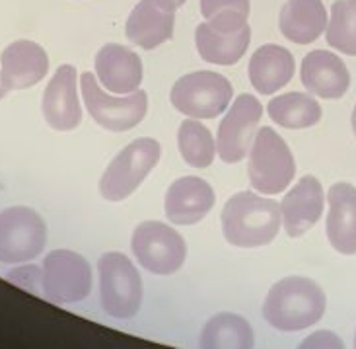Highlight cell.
<instances>
[{
    "label": "cell",
    "instance_id": "obj_1",
    "mask_svg": "<svg viewBox=\"0 0 356 349\" xmlns=\"http://www.w3.org/2000/svg\"><path fill=\"white\" fill-rule=\"evenodd\" d=\"M327 299L318 283L308 277H284L270 287L263 302V316L275 330L300 332L325 314Z\"/></svg>",
    "mask_w": 356,
    "mask_h": 349
},
{
    "label": "cell",
    "instance_id": "obj_2",
    "mask_svg": "<svg viewBox=\"0 0 356 349\" xmlns=\"http://www.w3.org/2000/svg\"><path fill=\"white\" fill-rule=\"evenodd\" d=\"M282 211L275 199L240 192L230 197L222 209V233L232 246L257 248L270 244L280 228Z\"/></svg>",
    "mask_w": 356,
    "mask_h": 349
},
{
    "label": "cell",
    "instance_id": "obj_3",
    "mask_svg": "<svg viewBox=\"0 0 356 349\" xmlns=\"http://www.w3.org/2000/svg\"><path fill=\"white\" fill-rule=\"evenodd\" d=\"M99 301L115 320L133 318L143 302V279L133 262L121 252H107L97 260Z\"/></svg>",
    "mask_w": 356,
    "mask_h": 349
},
{
    "label": "cell",
    "instance_id": "obj_4",
    "mask_svg": "<svg viewBox=\"0 0 356 349\" xmlns=\"http://www.w3.org/2000/svg\"><path fill=\"white\" fill-rule=\"evenodd\" d=\"M251 185L263 195L282 194L296 174V162L284 139L270 127H261L250 150Z\"/></svg>",
    "mask_w": 356,
    "mask_h": 349
},
{
    "label": "cell",
    "instance_id": "obj_5",
    "mask_svg": "<svg viewBox=\"0 0 356 349\" xmlns=\"http://www.w3.org/2000/svg\"><path fill=\"white\" fill-rule=\"evenodd\" d=\"M160 143L150 137L136 139L109 162L99 180V194L107 201H123L135 194L160 160Z\"/></svg>",
    "mask_w": 356,
    "mask_h": 349
},
{
    "label": "cell",
    "instance_id": "obj_6",
    "mask_svg": "<svg viewBox=\"0 0 356 349\" xmlns=\"http://www.w3.org/2000/svg\"><path fill=\"white\" fill-rule=\"evenodd\" d=\"M234 88L218 72L197 70L181 77L172 88L170 100L183 116L193 119H214L230 104Z\"/></svg>",
    "mask_w": 356,
    "mask_h": 349
},
{
    "label": "cell",
    "instance_id": "obj_7",
    "mask_svg": "<svg viewBox=\"0 0 356 349\" xmlns=\"http://www.w3.org/2000/svg\"><path fill=\"white\" fill-rule=\"evenodd\" d=\"M80 88L88 114L97 125L113 133H123L136 127L148 111V96L145 90H135L127 96L106 94L92 72H82Z\"/></svg>",
    "mask_w": 356,
    "mask_h": 349
},
{
    "label": "cell",
    "instance_id": "obj_8",
    "mask_svg": "<svg viewBox=\"0 0 356 349\" xmlns=\"http://www.w3.org/2000/svg\"><path fill=\"white\" fill-rule=\"evenodd\" d=\"M43 297L57 304H72L86 299L92 291V267L72 250H53L43 260L41 270Z\"/></svg>",
    "mask_w": 356,
    "mask_h": 349
},
{
    "label": "cell",
    "instance_id": "obj_9",
    "mask_svg": "<svg viewBox=\"0 0 356 349\" xmlns=\"http://www.w3.org/2000/svg\"><path fill=\"white\" fill-rule=\"evenodd\" d=\"M47 244V224L29 207H8L0 213V263L35 260Z\"/></svg>",
    "mask_w": 356,
    "mask_h": 349
},
{
    "label": "cell",
    "instance_id": "obj_10",
    "mask_svg": "<svg viewBox=\"0 0 356 349\" xmlns=\"http://www.w3.org/2000/svg\"><path fill=\"white\" fill-rule=\"evenodd\" d=\"M131 248L138 263L156 275L179 272L187 256L181 234L160 221H145L138 224L133 233Z\"/></svg>",
    "mask_w": 356,
    "mask_h": 349
},
{
    "label": "cell",
    "instance_id": "obj_11",
    "mask_svg": "<svg viewBox=\"0 0 356 349\" xmlns=\"http://www.w3.org/2000/svg\"><path fill=\"white\" fill-rule=\"evenodd\" d=\"M263 106L255 96L241 94L232 104L230 111L220 121L216 137V153L224 162L236 164L245 158L257 135Z\"/></svg>",
    "mask_w": 356,
    "mask_h": 349
},
{
    "label": "cell",
    "instance_id": "obj_12",
    "mask_svg": "<svg viewBox=\"0 0 356 349\" xmlns=\"http://www.w3.org/2000/svg\"><path fill=\"white\" fill-rule=\"evenodd\" d=\"M175 10L174 0H140L127 18V39L146 51L160 47L174 36Z\"/></svg>",
    "mask_w": 356,
    "mask_h": 349
},
{
    "label": "cell",
    "instance_id": "obj_13",
    "mask_svg": "<svg viewBox=\"0 0 356 349\" xmlns=\"http://www.w3.org/2000/svg\"><path fill=\"white\" fill-rule=\"evenodd\" d=\"M43 117L55 131H72L82 121V106L78 100L76 68L72 65H60L49 80L43 102Z\"/></svg>",
    "mask_w": 356,
    "mask_h": 349
},
{
    "label": "cell",
    "instance_id": "obj_14",
    "mask_svg": "<svg viewBox=\"0 0 356 349\" xmlns=\"http://www.w3.org/2000/svg\"><path fill=\"white\" fill-rule=\"evenodd\" d=\"M0 67V84L6 92L26 90L45 78L49 72V57L39 43L19 39L2 51Z\"/></svg>",
    "mask_w": 356,
    "mask_h": 349
},
{
    "label": "cell",
    "instance_id": "obj_15",
    "mask_svg": "<svg viewBox=\"0 0 356 349\" xmlns=\"http://www.w3.org/2000/svg\"><path fill=\"white\" fill-rule=\"evenodd\" d=\"M216 203L209 182L195 176L175 180L165 194V217L174 224H195L202 221Z\"/></svg>",
    "mask_w": 356,
    "mask_h": 349
},
{
    "label": "cell",
    "instance_id": "obj_16",
    "mask_svg": "<svg viewBox=\"0 0 356 349\" xmlns=\"http://www.w3.org/2000/svg\"><path fill=\"white\" fill-rule=\"evenodd\" d=\"M323 203H325V195L318 178L304 176L298 184L282 197V203H280L284 231L290 238H298L302 234H306L318 223L323 213Z\"/></svg>",
    "mask_w": 356,
    "mask_h": 349
},
{
    "label": "cell",
    "instance_id": "obj_17",
    "mask_svg": "<svg viewBox=\"0 0 356 349\" xmlns=\"http://www.w3.org/2000/svg\"><path fill=\"white\" fill-rule=\"evenodd\" d=\"M302 84L304 88L325 100H339L347 94L350 75L343 59L331 51H312L302 61Z\"/></svg>",
    "mask_w": 356,
    "mask_h": 349
},
{
    "label": "cell",
    "instance_id": "obj_18",
    "mask_svg": "<svg viewBox=\"0 0 356 349\" xmlns=\"http://www.w3.org/2000/svg\"><path fill=\"white\" fill-rule=\"evenodd\" d=\"M96 72L102 84L113 94H131L143 82V61L133 49L107 43L97 51Z\"/></svg>",
    "mask_w": 356,
    "mask_h": 349
},
{
    "label": "cell",
    "instance_id": "obj_19",
    "mask_svg": "<svg viewBox=\"0 0 356 349\" xmlns=\"http://www.w3.org/2000/svg\"><path fill=\"white\" fill-rule=\"evenodd\" d=\"M329 244L345 256L356 254V187L347 182L331 185L327 194Z\"/></svg>",
    "mask_w": 356,
    "mask_h": 349
},
{
    "label": "cell",
    "instance_id": "obj_20",
    "mask_svg": "<svg viewBox=\"0 0 356 349\" xmlns=\"http://www.w3.org/2000/svg\"><path fill=\"white\" fill-rule=\"evenodd\" d=\"M296 70V63L289 49L269 43L259 47L250 61V80L253 88L263 94L270 96L280 88L289 84Z\"/></svg>",
    "mask_w": 356,
    "mask_h": 349
},
{
    "label": "cell",
    "instance_id": "obj_21",
    "mask_svg": "<svg viewBox=\"0 0 356 349\" xmlns=\"http://www.w3.org/2000/svg\"><path fill=\"white\" fill-rule=\"evenodd\" d=\"M280 33L298 45H308L327 28V10L321 0H286L279 16Z\"/></svg>",
    "mask_w": 356,
    "mask_h": 349
},
{
    "label": "cell",
    "instance_id": "obj_22",
    "mask_svg": "<svg viewBox=\"0 0 356 349\" xmlns=\"http://www.w3.org/2000/svg\"><path fill=\"white\" fill-rule=\"evenodd\" d=\"M251 29L245 24L243 28L234 31V33H222L212 29L207 22L197 26L195 31V41H197V51L207 63L212 65H222L230 67L236 65L250 47Z\"/></svg>",
    "mask_w": 356,
    "mask_h": 349
},
{
    "label": "cell",
    "instance_id": "obj_23",
    "mask_svg": "<svg viewBox=\"0 0 356 349\" xmlns=\"http://www.w3.org/2000/svg\"><path fill=\"white\" fill-rule=\"evenodd\" d=\"M253 328L243 316L220 312L204 324L199 346L207 349H250L253 348Z\"/></svg>",
    "mask_w": 356,
    "mask_h": 349
},
{
    "label": "cell",
    "instance_id": "obj_24",
    "mask_svg": "<svg viewBox=\"0 0 356 349\" xmlns=\"http://www.w3.org/2000/svg\"><path fill=\"white\" fill-rule=\"evenodd\" d=\"M270 119L286 129H306L318 125L321 119V106L308 94L289 92L282 96L273 98L269 102Z\"/></svg>",
    "mask_w": 356,
    "mask_h": 349
},
{
    "label": "cell",
    "instance_id": "obj_25",
    "mask_svg": "<svg viewBox=\"0 0 356 349\" xmlns=\"http://www.w3.org/2000/svg\"><path fill=\"white\" fill-rule=\"evenodd\" d=\"M177 145L183 160L193 168H207L216 155L212 133L197 119H185L177 131Z\"/></svg>",
    "mask_w": 356,
    "mask_h": 349
},
{
    "label": "cell",
    "instance_id": "obj_26",
    "mask_svg": "<svg viewBox=\"0 0 356 349\" xmlns=\"http://www.w3.org/2000/svg\"><path fill=\"white\" fill-rule=\"evenodd\" d=\"M325 39L333 49L356 57V0L333 2Z\"/></svg>",
    "mask_w": 356,
    "mask_h": 349
},
{
    "label": "cell",
    "instance_id": "obj_27",
    "mask_svg": "<svg viewBox=\"0 0 356 349\" xmlns=\"http://www.w3.org/2000/svg\"><path fill=\"white\" fill-rule=\"evenodd\" d=\"M207 24L222 33H234L248 24L250 0H201Z\"/></svg>",
    "mask_w": 356,
    "mask_h": 349
},
{
    "label": "cell",
    "instance_id": "obj_28",
    "mask_svg": "<svg viewBox=\"0 0 356 349\" xmlns=\"http://www.w3.org/2000/svg\"><path fill=\"white\" fill-rule=\"evenodd\" d=\"M8 279L18 283L22 287H26L29 291H35V283H41V272L35 265H29V267H22V270H16V272H10Z\"/></svg>",
    "mask_w": 356,
    "mask_h": 349
},
{
    "label": "cell",
    "instance_id": "obj_29",
    "mask_svg": "<svg viewBox=\"0 0 356 349\" xmlns=\"http://www.w3.org/2000/svg\"><path fill=\"white\" fill-rule=\"evenodd\" d=\"M302 348H343V341L331 332H318L312 334L306 341H302Z\"/></svg>",
    "mask_w": 356,
    "mask_h": 349
},
{
    "label": "cell",
    "instance_id": "obj_30",
    "mask_svg": "<svg viewBox=\"0 0 356 349\" xmlns=\"http://www.w3.org/2000/svg\"><path fill=\"white\" fill-rule=\"evenodd\" d=\"M353 131H355V135H356V106H355V111H353Z\"/></svg>",
    "mask_w": 356,
    "mask_h": 349
},
{
    "label": "cell",
    "instance_id": "obj_31",
    "mask_svg": "<svg viewBox=\"0 0 356 349\" xmlns=\"http://www.w3.org/2000/svg\"><path fill=\"white\" fill-rule=\"evenodd\" d=\"M175 2V6H177V8H179V6H183V4H185V0H174Z\"/></svg>",
    "mask_w": 356,
    "mask_h": 349
},
{
    "label": "cell",
    "instance_id": "obj_32",
    "mask_svg": "<svg viewBox=\"0 0 356 349\" xmlns=\"http://www.w3.org/2000/svg\"><path fill=\"white\" fill-rule=\"evenodd\" d=\"M6 96V90H4V88H2V84H0V98H4Z\"/></svg>",
    "mask_w": 356,
    "mask_h": 349
},
{
    "label": "cell",
    "instance_id": "obj_33",
    "mask_svg": "<svg viewBox=\"0 0 356 349\" xmlns=\"http://www.w3.org/2000/svg\"><path fill=\"white\" fill-rule=\"evenodd\" d=\"M355 346H356V338H355Z\"/></svg>",
    "mask_w": 356,
    "mask_h": 349
}]
</instances>
